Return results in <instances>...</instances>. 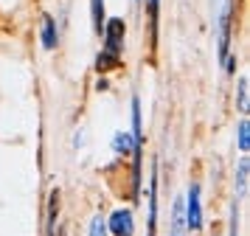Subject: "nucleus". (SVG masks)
Wrapping results in <instances>:
<instances>
[{
	"label": "nucleus",
	"mask_w": 250,
	"mask_h": 236,
	"mask_svg": "<svg viewBox=\"0 0 250 236\" xmlns=\"http://www.w3.org/2000/svg\"><path fill=\"white\" fill-rule=\"evenodd\" d=\"M124 34H126V25L121 17H113V20H104V28H102V37H104V51L113 56H121L124 51Z\"/></svg>",
	"instance_id": "1"
},
{
	"label": "nucleus",
	"mask_w": 250,
	"mask_h": 236,
	"mask_svg": "<svg viewBox=\"0 0 250 236\" xmlns=\"http://www.w3.org/2000/svg\"><path fill=\"white\" fill-rule=\"evenodd\" d=\"M183 214H186V228L203 231V189L197 183L188 189V200H183Z\"/></svg>",
	"instance_id": "2"
},
{
	"label": "nucleus",
	"mask_w": 250,
	"mask_h": 236,
	"mask_svg": "<svg viewBox=\"0 0 250 236\" xmlns=\"http://www.w3.org/2000/svg\"><path fill=\"white\" fill-rule=\"evenodd\" d=\"M219 62L225 65L228 51H230V0H225V9H222V17H219Z\"/></svg>",
	"instance_id": "3"
},
{
	"label": "nucleus",
	"mask_w": 250,
	"mask_h": 236,
	"mask_svg": "<svg viewBox=\"0 0 250 236\" xmlns=\"http://www.w3.org/2000/svg\"><path fill=\"white\" fill-rule=\"evenodd\" d=\"M113 236H132V214L126 211V208H118V211L110 214V225H107Z\"/></svg>",
	"instance_id": "4"
},
{
	"label": "nucleus",
	"mask_w": 250,
	"mask_h": 236,
	"mask_svg": "<svg viewBox=\"0 0 250 236\" xmlns=\"http://www.w3.org/2000/svg\"><path fill=\"white\" fill-rule=\"evenodd\" d=\"M155 216H158V163L152 169V189H149V228L146 236H155Z\"/></svg>",
	"instance_id": "5"
},
{
	"label": "nucleus",
	"mask_w": 250,
	"mask_h": 236,
	"mask_svg": "<svg viewBox=\"0 0 250 236\" xmlns=\"http://www.w3.org/2000/svg\"><path fill=\"white\" fill-rule=\"evenodd\" d=\"M57 214H59V189L51 191L48 197V216H45V234L57 236Z\"/></svg>",
	"instance_id": "6"
},
{
	"label": "nucleus",
	"mask_w": 250,
	"mask_h": 236,
	"mask_svg": "<svg viewBox=\"0 0 250 236\" xmlns=\"http://www.w3.org/2000/svg\"><path fill=\"white\" fill-rule=\"evenodd\" d=\"M42 45H45V51H54L59 45V31H57V22L54 17H42Z\"/></svg>",
	"instance_id": "7"
},
{
	"label": "nucleus",
	"mask_w": 250,
	"mask_h": 236,
	"mask_svg": "<svg viewBox=\"0 0 250 236\" xmlns=\"http://www.w3.org/2000/svg\"><path fill=\"white\" fill-rule=\"evenodd\" d=\"M171 236H186V214H183V197L174 200L171 211Z\"/></svg>",
	"instance_id": "8"
},
{
	"label": "nucleus",
	"mask_w": 250,
	"mask_h": 236,
	"mask_svg": "<svg viewBox=\"0 0 250 236\" xmlns=\"http://www.w3.org/2000/svg\"><path fill=\"white\" fill-rule=\"evenodd\" d=\"M113 149L118 152V155H126V152H132V149H135V144H132V135L118 132V135H115V141H113Z\"/></svg>",
	"instance_id": "9"
},
{
	"label": "nucleus",
	"mask_w": 250,
	"mask_h": 236,
	"mask_svg": "<svg viewBox=\"0 0 250 236\" xmlns=\"http://www.w3.org/2000/svg\"><path fill=\"white\" fill-rule=\"evenodd\" d=\"M115 65H118V56L107 54V51H102V54L96 56V70H99V73H107V70L115 67Z\"/></svg>",
	"instance_id": "10"
},
{
	"label": "nucleus",
	"mask_w": 250,
	"mask_h": 236,
	"mask_svg": "<svg viewBox=\"0 0 250 236\" xmlns=\"http://www.w3.org/2000/svg\"><path fill=\"white\" fill-rule=\"evenodd\" d=\"M236 107L239 112H248V79H239L236 85Z\"/></svg>",
	"instance_id": "11"
},
{
	"label": "nucleus",
	"mask_w": 250,
	"mask_h": 236,
	"mask_svg": "<svg viewBox=\"0 0 250 236\" xmlns=\"http://www.w3.org/2000/svg\"><path fill=\"white\" fill-rule=\"evenodd\" d=\"M93 25H96V31L102 34V28H104V0H93Z\"/></svg>",
	"instance_id": "12"
},
{
	"label": "nucleus",
	"mask_w": 250,
	"mask_h": 236,
	"mask_svg": "<svg viewBox=\"0 0 250 236\" xmlns=\"http://www.w3.org/2000/svg\"><path fill=\"white\" fill-rule=\"evenodd\" d=\"M245 189H248V160L239 163V174H236V194L239 197L245 194Z\"/></svg>",
	"instance_id": "13"
},
{
	"label": "nucleus",
	"mask_w": 250,
	"mask_h": 236,
	"mask_svg": "<svg viewBox=\"0 0 250 236\" xmlns=\"http://www.w3.org/2000/svg\"><path fill=\"white\" fill-rule=\"evenodd\" d=\"M250 135V127H248V121H239V149H242V152H248V138Z\"/></svg>",
	"instance_id": "14"
},
{
	"label": "nucleus",
	"mask_w": 250,
	"mask_h": 236,
	"mask_svg": "<svg viewBox=\"0 0 250 236\" xmlns=\"http://www.w3.org/2000/svg\"><path fill=\"white\" fill-rule=\"evenodd\" d=\"M90 236H104V222H102V216H96L90 222Z\"/></svg>",
	"instance_id": "15"
},
{
	"label": "nucleus",
	"mask_w": 250,
	"mask_h": 236,
	"mask_svg": "<svg viewBox=\"0 0 250 236\" xmlns=\"http://www.w3.org/2000/svg\"><path fill=\"white\" fill-rule=\"evenodd\" d=\"M236 219H239V208L233 205V208H230V236L239 234V222H236Z\"/></svg>",
	"instance_id": "16"
},
{
	"label": "nucleus",
	"mask_w": 250,
	"mask_h": 236,
	"mask_svg": "<svg viewBox=\"0 0 250 236\" xmlns=\"http://www.w3.org/2000/svg\"><path fill=\"white\" fill-rule=\"evenodd\" d=\"M141 3H144V0H135V9H138V6H141Z\"/></svg>",
	"instance_id": "17"
}]
</instances>
